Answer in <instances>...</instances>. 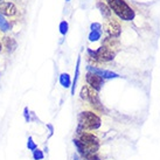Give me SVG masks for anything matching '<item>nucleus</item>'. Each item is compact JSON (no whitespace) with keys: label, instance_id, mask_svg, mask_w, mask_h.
<instances>
[{"label":"nucleus","instance_id":"0eeeda50","mask_svg":"<svg viewBox=\"0 0 160 160\" xmlns=\"http://www.w3.org/2000/svg\"><path fill=\"white\" fill-rule=\"evenodd\" d=\"M18 12V9L15 7V5L12 2H2L0 4V13L7 15V17H13Z\"/></svg>","mask_w":160,"mask_h":160},{"label":"nucleus","instance_id":"4be33fe9","mask_svg":"<svg viewBox=\"0 0 160 160\" xmlns=\"http://www.w3.org/2000/svg\"><path fill=\"white\" fill-rule=\"evenodd\" d=\"M1 47H2V45H1V42H0V50H1Z\"/></svg>","mask_w":160,"mask_h":160},{"label":"nucleus","instance_id":"7ed1b4c3","mask_svg":"<svg viewBox=\"0 0 160 160\" xmlns=\"http://www.w3.org/2000/svg\"><path fill=\"white\" fill-rule=\"evenodd\" d=\"M88 53L91 55V58H95L96 61H99V62H107V61H111L115 58V52H112L111 49L107 48L105 46H103L101 48L96 50V52H92V50H88Z\"/></svg>","mask_w":160,"mask_h":160},{"label":"nucleus","instance_id":"1a4fd4ad","mask_svg":"<svg viewBox=\"0 0 160 160\" xmlns=\"http://www.w3.org/2000/svg\"><path fill=\"white\" fill-rule=\"evenodd\" d=\"M4 45H5V47L7 48L8 52H13L14 49L17 48V42H15V40L12 39V38H5Z\"/></svg>","mask_w":160,"mask_h":160},{"label":"nucleus","instance_id":"ddd939ff","mask_svg":"<svg viewBox=\"0 0 160 160\" xmlns=\"http://www.w3.org/2000/svg\"><path fill=\"white\" fill-rule=\"evenodd\" d=\"M99 38H101V31L91 32V33H90V35H89V39L91 41H97Z\"/></svg>","mask_w":160,"mask_h":160},{"label":"nucleus","instance_id":"4468645a","mask_svg":"<svg viewBox=\"0 0 160 160\" xmlns=\"http://www.w3.org/2000/svg\"><path fill=\"white\" fill-rule=\"evenodd\" d=\"M27 146H28V148H29L31 151H35L36 148H38L36 144L34 142H33V138H32V137L28 138V142H27Z\"/></svg>","mask_w":160,"mask_h":160},{"label":"nucleus","instance_id":"20e7f679","mask_svg":"<svg viewBox=\"0 0 160 160\" xmlns=\"http://www.w3.org/2000/svg\"><path fill=\"white\" fill-rule=\"evenodd\" d=\"M81 97L85 99V101H88L91 105L101 109V101H99V97L97 95V91L92 89L91 87H88V85L83 87L82 90H81Z\"/></svg>","mask_w":160,"mask_h":160},{"label":"nucleus","instance_id":"6e6552de","mask_svg":"<svg viewBox=\"0 0 160 160\" xmlns=\"http://www.w3.org/2000/svg\"><path fill=\"white\" fill-rule=\"evenodd\" d=\"M89 70L96 75L101 76L102 78H111V77H117L116 74L111 72V71H107V70H102V69H98V68L95 67H89Z\"/></svg>","mask_w":160,"mask_h":160},{"label":"nucleus","instance_id":"b1692460","mask_svg":"<svg viewBox=\"0 0 160 160\" xmlns=\"http://www.w3.org/2000/svg\"><path fill=\"white\" fill-rule=\"evenodd\" d=\"M0 1H1V0H0Z\"/></svg>","mask_w":160,"mask_h":160},{"label":"nucleus","instance_id":"9d476101","mask_svg":"<svg viewBox=\"0 0 160 160\" xmlns=\"http://www.w3.org/2000/svg\"><path fill=\"white\" fill-rule=\"evenodd\" d=\"M97 7L99 8V11H101V13H102L103 17L110 19V17H111V11H110V8L108 7L107 5L103 4V2H98Z\"/></svg>","mask_w":160,"mask_h":160},{"label":"nucleus","instance_id":"aec40b11","mask_svg":"<svg viewBox=\"0 0 160 160\" xmlns=\"http://www.w3.org/2000/svg\"><path fill=\"white\" fill-rule=\"evenodd\" d=\"M99 29H101V25H99V23L95 22L91 25V32H97V31H99Z\"/></svg>","mask_w":160,"mask_h":160},{"label":"nucleus","instance_id":"2eb2a0df","mask_svg":"<svg viewBox=\"0 0 160 160\" xmlns=\"http://www.w3.org/2000/svg\"><path fill=\"white\" fill-rule=\"evenodd\" d=\"M33 158H34V160L43 159V153H42L41 151H39V150L36 148L35 151H33Z\"/></svg>","mask_w":160,"mask_h":160},{"label":"nucleus","instance_id":"f03ea898","mask_svg":"<svg viewBox=\"0 0 160 160\" xmlns=\"http://www.w3.org/2000/svg\"><path fill=\"white\" fill-rule=\"evenodd\" d=\"M80 124L87 130H96L101 126V119L91 111L82 112L80 116Z\"/></svg>","mask_w":160,"mask_h":160},{"label":"nucleus","instance_id":"f3484780","mask_svg":"<svg viewBox=\"0 0 160 160\" xmlns=\"http://www.w3.org/2000/svg\"><path fill=\"white\" fill-rule=\"evenodd\" d=\"M78 67H80V58L77 61V66H76V74H75V80H74V85H72V93L75 91V85H76V81H77V76H78Z\"/></svg>","mask_w":160,"mask_h":160},{"label":"nucleus","instance_id":"412c9836","mask_svg":"<svg viewBox=\"0 0 160 160\" xmlns=\"http://www.w3.org/2000/svg\"><path fill=\"white\" fill-rule=\"evenodd\" d=\"M74 160H81V159L77 156H75V157H74Z\"/></svg>","mask_w":160,"mask_h":160},{"label":"nucleus","instance_id":"dca6fc26","mask_svg":"<svg viewBox=\"0 0 160 160\" xmlns=\"http://www.w3.org/2000/svg\"><path fill=\"white\" fill-rule=\"evenodd\" d=\"M60 32L62 34H66L68 32V23L66 21H62V22L60 23Z\"/></svg>","mask_w":160,"mask_h":160},{"label":"nucleus","instance_id":"f8f14e48","mask_svg":"<svg viewBox=\"0 0 160 160\" xmlns=\"http://www.w3.org/2000/svg\"><path fill=\"white\" fill-rule=\"evenodd\" d=\"M60 82H61V84L63 85V87H69V84H70V78H69V75L68 74H62L61 75V77H60Z\"/></svg>","mask_w":160,"mask_h":160},{"label":"nucleus","instance_id":"9b49d317","mask_svg":"<svg viewBox=\"0 0 160 160\" xmlns=\"http://www.w3.org/2000/svg\"><path fill=\"white\" fill-rule=\"evenodd\" d=\"M0 31L1 32H7L9 31V23L6 19L0 14Z\"/></svg>","mask_w":160,"mask_h":160},{"label":"nucleus","instance_id":"423d86ee","mask_svg":"<svg viewBox=\"0 0 160 160\" xmlns=\"http://www.w3.org/2000/svg\"><path fill=\"white\" fill-rule=\"evenodd\" d=\"M108 33L111 36H119L120 34V25L118 21H116L115 19H108V22L105 25Z\"/></svg>","mask_w":160,"mask_h":160},{"label":"nucleus","instance_id":"39448f33","mask_svg":"<svg viewBox=\"0 0 160 160\" xmlns=\"http://www.w3.org/2000/svg\"><path fill=\"white\" fill-rule=\"evenodd\" d=\"M85 80L88 82L89 87H91L92 89H95L96 91L101 90V88H102V85H103V78L101 76L96 75V74H93V72H89V74H87Z\"/></svg>","mask_w":160,"mask_h":160},{"label":"nucleus","instance_id":"a211bd4d","mask_svg":"<svg viewBox=\"0 0 160 160\" xmlns=\"http://www.w3.org/2000/svg\"><path fill=\"white\" fill-rule=\"evenodd\" d=\"M85 160H99V158H98L95 153H88V154H85L84 156Z\"/></svg>","mask_w":160,"mask_h":160},{"label":"nucleus","instance_id":"f257e3e1","mask_svg":"<svg viewBox=\"0 0 160 160\" xmlns=\"http://www.w3.org/2000/svg\"><path fill=\"white\" fill-rule=\"evenodd\" d=\"M109 8L112 9L116 13V15L124 21H131L134 19V11L124 0H107Z\"/></svg>","mask_w":160,"mask_h":160},{"label":"nucleus","instance_id":"6ab92c4d","mask_svg":"<svg viewBox=\"0 0 160 160\" xmlns=\"http://www.w3.org/2000/svg\"><path fill=\"white\" fill-rule=\"evenodd\" d=\"M23 116H25V120L28 123V122L31 120V118H29V111H28V108H25V109H23Z\"/></svg>","mask_w":160,"mask_h":160},{"label":"nucleus","instance_id":"5701e85b","mask_svg":"<svg viewBox=\"0 0 160 160\" xmlns=\"http://www.w3.org/2000/svg\"><path fill=\"white\" fill-rule=\"evenodd\" d=\"M66 1H70V0H66Z\"/></svg>","mask_w":160,"mask_h":160}]
</instances>
